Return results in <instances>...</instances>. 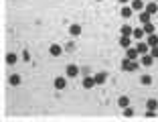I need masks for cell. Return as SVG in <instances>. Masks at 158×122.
<instances>
[{
  "label": "cell",
  "instance_id": "24",
  "mask_svg": "<svg viewBox=\"0 0 158 122\" xmlns=\"http://www.w3.org/2000/svg\"><path fill=\"white\" fill-rule=\"evenodd\" d=\"M144 31H142V27H138V28H134V33H132V37H134V39H142V37H144Z\"/></svg>",
  "mask_w": 158,
  "mask_h": 122
},
{
  "label": "cell",
  "instance_id": "25",
  "mask_svg": "<svg viewBox=\"0 0 158 122\" xmlns=\"http://www.w3.org/2000/svg\"><path fill=\"white\" fill-rule=\"evenodd\" d=\"M134 116V108H132V106H126L124 108V118H132Z\"/></svg>",
  "mask_w": 158,
  "mask_h": 122
},
{
  "label": "cell",
  "instance_id": "12",
  "mask_svg": "<svg viewBox=\"0 0 158 122\" xmlns=\"http://www.w3.org/2000/svg\"><path fill=\"white\" fill-rule=\"evenodd\" d=\"M69 35H71V37H79V35H81V24H77V23H75V24H71V27H69Z\"/></svg>",
  "mask_w": 158,
  "mask_h": 122
},
{
  "label": "cell",
  "instance_id": "20",
  "mask_svg": "<svg viewBox=\"0 0 158 122\" xmlns=\"http://www.w3.org/2000/svg\"><path fill=\"white\" fill-rule=\"evenodd\" d=\"M146 110H158V100L156 98H150L146 102Z\"/></svg>",
  "mask_w": 158,
  "mask_h": 122
},
{
  "label": "cell",
  "instance_id": "13",
  "mask_svg": "<svg viewBox=\"0 0 158 122\" xmlns=\"http://www.w3.org/2000/svg\"><path fill=\"white\" fill-rule=\"evenodd\" d=\"M126 57H128V59H132V61H136L140 57V53L136 51V47L132 49V47H128V51H126Z\"/></svg>",
  "mask_w": 158,
  "mask_h": 122
},
{
  "label": "cell",
  "instance_id": "10",
  "mask_svg": "<svg viewBox=\"0 0 158 122\" xmlns=\"http://www.w3.org/2000/svg\"><path fill=\"white\" fill-rule=\"evenodd\" d=\"M4 61L8 63V65H14V63L19 61V55H16L14 51H10V53H6V55H4Z\"/></svg>",
  "mask_w": 158,
  "mask_h": 122
},
{
  "label": "cell",
  "instance_id": "23",
  "mask_svg": "<svg viewBox=\"0 0 158 122\" xmlns=\"http://www.w3.org/2000/svg\"><path fill=\"white\" fill-rule=\"evenodd\" d=\"M140 84L144 85V88H148V85L152 84V75H142V77H140Z\"/></svg>",
  "mask_w": 158,
  "mask_h": 122
},
{
  "label": "cell",
  "instance_id": "5",
  "mask_svg": "<svg viewBox=\"0 0 158 122\" xmlns=\"http://www.w3.org/2000/svg\"><path fill=\"white\" fill-rule=\"evenodd\" d=\"M49 53H51L53 57H59L61 53H63V47H61L59 43H51V47H49Z\"/></svg>",
  "mask_w": 158,
  "mask_h": 122
},
{
  "label": "cell",
  "instance_id": "2",
  "mask_svg": "<svg viewBox=\"0 0 158 122\" xmlns=\"http://www.w3.org/2000/svg\"><path fill=\"white\" fill-rule=\"evenodd\" d=\"M79 73H81V69H79V65H75V63H71V65H67V67H65V75L69 77V80L77 77Z\"/></svg>",
  "mask_w": 158,
  "mask_h": 122
},
{
  "label": "cell",
  "instance_id": "6",
  "mask_svg": "<svg viewBox=\"0 0 158 122\" xmlns=\"http://www.w3.org/2000/svg\"><path fill=\"white\" fill-rule=\"evenodd\" d=\"M81 85H83L85 89H91L93 85H95V80H93V75H85L83 81H81Z\"/></svg>",
  "mask_w": 158,
  "mask_h": 122
},
{
  "label": "cell",
  "instance_id": "28",
  "mask_svg": "<svg viewBox=\"0 0 158 122\" xmlns=\"http://www.w3.org/2000/svg\"><path fill=\"white\" fill-rule=\"evenodd\" d=\"M156 110H146V118H156Z\"/></svg>",
  "mask_w": 158,
  "mask_h": 122
},
{
  "label": "cell",
  "instance_id": "8",
  "mask_svg": "<svg viewBox=\"0 0 158 122\" xmlns=\"http://www.w3.org/2000/svg\"><path fill=\"white\" fill-rule=\"evenodd\" d=\"M136 51H138L140 55H146V53L150 51V45H148V43H144V41H140L138 45H136Z\"/></svg>",
  "mask_w": 158,
  "mask_h": 122
},
{
  "label": "cell",
  "instance_id": "3",
  "mask_svg": "<svg viewBox=\"0 0 158 122\" xmlns=\"http://www.w3.org/2000/svg\"><path fill=\"white\" fill-rule=\"evenodd\" d=\"M67 80H69L67 75H65V77H61V75H59V77H55V80H53L55 89H65V88H67Z\"/></svg>",
  "mask_w": 158,
  "mask_h": 122
},
{
  "label": "cell",
  "instance_id": "9",
  "mask_svg": "<svg viewBox=\"0 0 158 122\" xmlns=\"http://www.w3.org/2000/svg\"><path fill=\"white\" fill-rule=\"evenodd\" d=\"M8 84L12 85V88H16V85H20V84H23V77H20L19 73H12V75L8 77Z\"/></svg>",
  "mask_w": 158,
  "mask_h": 122
},
{
  "label": "cell",
  "instance_id": "18",
  "mask_svg": "<svg viewBox=\"0 0 158 122\" xmlns=\"http://www.w3.org/2000/svg\"><path fill=\"white\" fill-rule=\"evenodd\" d=\"M118 106L124 110L126 106H130V98H128V96H120V98H118Z\"/></svg>",
  "mask_w": 158,
  "mask_h": 122
},
{
  "label": "cell",
  "instance_id": "31",
  "mask_svg": "<svg viewBox=\"0 0 158 122\" xmlns=\"http://www.w3.org/2000/svg\"><path fill=\"white\" fill-rule=\"evenodd\" d=\"M95 2H102V0H95Z\"/></svg>",
  "mask_w": 158,
  "mask_h": 122
},
{
  "label": "cell",
  "instance_id": "21",
  "mask_svg": "<svg viewBox=\"0 0 158 122\" xmlns=\"http://www.w3.org/2000/svg\"><path fill=\"white\" fill-rule=\"evenodd\" d=\"M142 31H144L146 35H152L154 31H156V27H154L152 23H146V24H142Z\"/></svg>",
  "mask_w": 158,
  "mask_h": 122
},
{
  "label": "cell",
  "instance_id": "29",
  "mask_svg": "<svg viewBox=\"0 0 158 122\" xmlns=\"http://www.w3.org/2000/svg\"><path fill=\"white\" fill-rule=\"evenodd\" d=\"M65 49H67V51H73V49H75V43H73V41L67 43V47H65Z\"/></svg>",
  "mask_w": 158,
  "mask_h": 122
},
{
  "label": "cell",
  "instance_id": "27",
  "mask_svg": "<svg viewBox=\"0 0 158 122\" xmlns=\"http://www.w3.org/2000/svg\"><path fill=\"white\" fill-rule=\"evenodd\" d=\"M150 55H152L154 59H158V45L156 47H150Z\"/></svg>",
  "mask_w": 158,
  "mask_h": 122
},
{
  "label": "cell",
  "instance_id": "32",
  "mask_svg": "<svg viewBox=\"0 0 158 122\" xmlns=\"http://www.w3.org/2000/svg\"><path fill=\"white\" fill-rule=\"evenodd\" d=\"M156 2H158V0H156Z\"/></svg>",
  "mask_w": 158,
  "mask_h": 122
},
{
  "label": "cell",
  "instance_id": "17",
  "mask_svg": "<svg viewBox=\"0 0 158 122\" xmlns=\"http://www.w3.org/2000/svg\"><path fill=\"white\" fill-rule=\"evenodd\" d=\"M140 57H142V65H144V67H150L154 63V57L148 55V53H146V55H140Z\"/></svg>",
  "mask_w": 158,
  "mask_h": 122
},
{
  "label": "cell",
  "instance_id": "1",
  "mask_svg": "<svg viewBox=\"0 0 158 122\" xmlns=\"http://www.w3.org/2000/svg\"><path fill=\"white\" fill-rule=\"evenodd\" d=\"M138 67H140L138 61H132V59H128V57L122 61V69H124V71H136Z\"/></svg>",
  "mask_w": 158,
  "mask_h": 122
},
{
  "label": "cell",
  "instance_id": "14",
  "mask_svg": "<svg viewBox=\"0 0 158 122\" xmlns=\"http://www.w3.org/2000/svg\"><path fill=\"white\" fill-rule=\"evenodd\" d=\"M138 19H140V24H146V23H150V19H152V14H150V12H146V10H142Z\"/></svg>",
  "mask_w": 158,
  "mask_h": 122
},
{
  "label": "cell",
  "instance_id": "16",
  "mask_svg": "<svg viewBox=\"0 0 158 122\" xmlns=\"http://www.w3.org/2000/svg\"><path fill=\"white\" fill-rule=\"evenodd\" d=\"M118 43H120V47L128 49V47L132 45V37H124V35H122V37H120V41H118Z\"/></svg>",
  "mask_w": 158,
  "mask_h": 122
},
{
  "label": "cell",
  "instance_id": "30",
  "mask_svg": "<svg viewBox=\"0 0 158 122\" xmlns=\"http://www.w3.org/2000/svg\"><path fill=\"white\" fill-rule=\"evenodd\" d=\"M118 2H122V4H128V2H130V0H118Z\"/></svg>",
  "mask_w": 158,
  "mask_h": 122
},
{
  "label": "cell",
  "instance_id": "22",
  "mask_svg": "<svg viewBox=\"0 0 158 122\" xmlns=\"http://www.w3.org/2000/svg\"><path fill=\"white\" fill-rule=\"evenodd\" d=\"M150 45V47H156L158 45V35L156 33H152V35H148V41H146Z\"/></svg>",
  "mask_w": 158,
  "mask_h": 122
},
{
  "label": "cell",
  "instance_id": "26",
  "mask_svg": "<svg viewBox=\"0 0 158 122\" xmlns=\"http://www.w3.org/2000/svg\"><path fill=\"white\" fill-rule=\"evenodd\" d=\"M20 57H23V61H27V63H28L31 59H33V57H31V53H28V49H24V51H23V55H20Z\"/></svg>",
  "mask_w": 158,
  "mask_h": 122
},
{
  "label": "cell",
  "instance_id": "15",
  "mask_svg": "<svg viewBox=\"0 0 158 122\" xmlns=\"http://www.w3.org/2000/svg\"><path fill=\"white\" fill-rule=\"evenodd\" d=\"M132 12H134V10H132V6H128V4H124V6H122V10H120V14L124 16V19H130Z\"/></svg>",
  "mask_w": 158,
  "mask_h": 122
},
{
  "label": "cell",
  "instance_id": "11",
  "mask_svg": "<svg viewBox=\"0 0 158 122\" xmlns=\"http://www.w3.org/2000/svg\"><path fill=\"white\" fill-rule=\"evenodd\" d=\"M144 10L146 12H150L154 16V14H158V2H148V4L144 6Z\"/></svg>",
  "mask_w": 158,
  "mask_h": 122
},
{
  "label": "cell",
  "instance_id": "19",
  "mask_svg": "<svg viewBox=\"0 0 158 122\" xmlns=\"http://www.w3.org/2000/svg\"><path fill=\"white\" fill-rule=\"evenodd\" d=\"M120 33L124 35V37H132V33H134V28H132L130 24H124V27L120 28Z\"/></svg>",
  "mask_w": 158,
  "mask_h": 122
},
{
  "label": "cell",
  "instance_id": "4",
  "mask_svg": "<svg viewBox=\"0 0 158 122\" xmlns=\"http://www.w3.org/2000/svg\"><path fill=\"white\" fill-rule=\"evenodd\" d=\"M93 80H95V85H103L107 81V73L106 71H99V73L93 75Z\"/></svg>",
  "mask_w": 158,
  "mask_h": 122
},
{
  "label": "cell",
  "instance_id": "7",
  "mask_svg": "<svg viewBox=\"0 0 158 122\" xmlns=\"http://www.w3.org/2000/svg\"><path fill=\"white\" fill-rule=\"evenodd\" d=\"M132 10H134V12H142V10H144V0H132Z\"/></svg>",
  "mask_w": 158,
  "mask_h": 122
},
{
  "label": "cell",
  "instance_id": "33",
  "mask_svg": "<svg viewBox=\"0 0 158 122\" xmlns=\"http://www.w3.org/2000/svg\"><path fill=\"white\" fill-rule=\"evenodd\" d=\"M156 16H158V14H156Z\"/></svg>",
  "mask_w": 158,
  "mask_h": 122
}]
</instances>
